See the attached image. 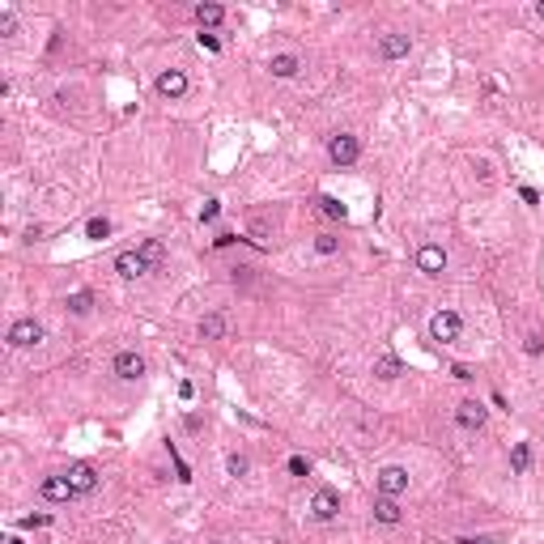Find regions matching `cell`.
Returning <instances> with one entry per match:
<instances>
[{"mask_svg": "<svg viewBox=\"0 0 544 544\" xmlns=\"http://www.w3.org/2000/svg\"><path fill=\"white\" fill-rule=\"evenodd\" d=\"M217 213H221V204H217V200H204V209H200V221H213Z\"/></svg>", "mask_w": 544, "mask_h": 544, "instance_id": "4316f807", "label": "cell"}, {"mask_svg": "<svg viewBox=\"0 0 544 544\" xmlns=\"http://www.w3.org/2000/svg\"><path fill=\"white\" fill-rule=\"evenodd\" d=\"M39 493H43L47 502H68V498H77V489L68 485V476H47V481L39 485Z\"/></svg>", "mask_w": 544, "mask_h": 544, "instance_id": "7c38bea8", "label": "cell"}, {"mask_svg": "<svg viewBox=\"0 0 544 544\" xmlns=\"http://www.w3.org/2000/svg\"><path fill=\"white\" fill-rule=\"evenodd\" d=\"M374 519L387 523V527H396V523L404 519V510H400V502H396V498H379V502H374Z\"/></svg>", "mask_w": 544, "mask_h": 544, "instance_id": "5bb4252c", "label": "cell"}, {"mask_svg": "<svg viewBox=\"0 0 544 544\" xmlns=\"http://www.w3.org/2000/svg\"><path fill=\"white\" fill-rule=\"evenodd\" d=\"M17 30V17L13 13H0V34H13Z\"/></svg>", "mask_w": 544, "mask_h": 544, "instance_id": "f1b7e54d", "label": "cell"}, {"mask_svg": "<svg viewBox=\"0 0 544 544\" xmlns=\"http://www.w3.org/2000/svg\"><path fill=\"white\" fill-rule=\"evenodd\" d=\"M43 340V323H34V319H17L9 328V345L13 349H30V345H39Z\"/></svg>", "mask_w": 544, "mask_h": 544, "instance_id": "5b68a950", "label": "cell"}, {"mask_svg": "<svg viewBox=\"0 0 544 544\" xmlns=\"http://www.w3.org/2000/svg\"><path fill=\"white\" fill-rule=\"evenodd\" d=\"M90 306H94V294H85V289H81V294H73V298H68V311H73V315H85V311H90Z\"/></svg>", "mask_w": 544, "mask_h": 544, "instance_id": "44dd1931", "label": "cell"}, {"mask_svg": "<svg viewBox=\"0 0 544 544\" xmlns=\"http://www.w3.org/2000/svg\"><path fill=\"white\" fill-rule=\"evenodd\" d=\"M336 515H340V498H336L332 489H315V498H311V519L332 523Z\"/></svg>", "mask_w": 544, "mask_h": 544, "instance_id": "52a82bcc", "label": "cell"}, {"mask_svg": "<svg viewBox=\"0 0 544 544\" xmlns=\"http://www.w3.org/2000/svg\"><path fill=\"white\" fill-rule=\"evenodd\" d=\"M451 374H455L459 383H468V379H472V370H468V366H451Z\"/></svg>", "mask_w": 544, "mask_h": 544, "instance_id": "4dcf8cb0", "label": "cell"}, {"mask_svg": "<svg viewBox=\"0 0 544 544\" xmlns=\"http://www.w3.org/2000/svg\"><path fill=\"white\" fill-rule=\"evenodd\" d=\"M374 374H379L383 383H391V379H400V374H404V366H400V357L383 353V357H374Z\"/></svg>", "mask_w": 544, "mask_h": 544, "instance_id": "9a60e30c", "label": "cell"}, {"mask_svg": "<svg viewBox=\"0 0 544 544\" xmlns=\"http://www.w3.org/2000/svg\"><path fill=\"white\" fill-rule=\"evenodd\" d=\"M115 374H119V379H141V374H145V357L141 353H115V366H111Z\"/></svg>", "mask_w": 544, "mask_h": 544, "instance_id": "30bf717a", "label": "cell"}, {"mask_svg": "<svg viewBox=\"0 0 544 544\" xmlns=\"http://www.w3.org/2000/svg\"><path fill=\"white\" fill-rule=\"evenodd\" d=\"M9 544H22V540H9Z\"/></svg>", "mask_w": 544, "mask_h": 544, "instance_id": "836d02e7", "label": "cell"}, {"mask_svg": "<svg viewBox=\"0 0 544 544\" xmlns=\"http://www.w3.org/2000/svg\"><path fill=\"white\" fill-rule=\"evenodd\" d=\"M357 153H362V145H357V136H349V132H336L332 141H328V158L336 166H353Z\"/></svg>", "mask_w": 544, "mask_h": 544, "instance_id": "6da1fadb", "label": "cell"}, {"mask_svg": "<svg viewBox=\"0 0 544 544\" xmlns=\"http://www.w3.org/2000/svg\"><path fill=\"white\" fill-rule=\"evenodd\" d=\"M141 255H145V264H158L166 255V247L158 243V238H149V243H141Z\"/></svg>", "mask_w": 544, "mask_h": 544, "instance_id": "603a6c76", "label": "cell"}, {"mask_svg": "<svg viewBox=\"0 0 544 544\" xmlns=\"http://www.w3.org/2000/svg\"><path fill=\"white\" fill-rule=\"evenodd\" d=\"M315 204H319V213H323V217H340V221H345V213H349V209H345V204H340L336 196H319Z\"/></svg>", "mask_w": 544, "mask_h": 544, "instance_id": "ffe728a7", "label": "cell"}, {"mask_svg": "<svg viewBox=\"0 0 544 544\" xmlns=\"http://www.w3.org/2000/svg\"><path fill=\"white\" fill-rule=\"evenodd\" d=\"M459 332H464V323H459L455 311H438V315L430 319V336L438 340V345H451V340H459Z\"/></svg>", "mask_w": 544, "mask_h": 544, "instance_id": "7a4b0ae2", "label": "cell"}, {"mask_svg": "<svg viewBox=\"0 0 544 544\" xmlns=\"http://www.w3.org/2000/svg\"><path fill=\"white\" fill-rule=\"evenodd\" d=\"M464 544H489V540H464Z\"/></svg>", "mask_w": 544, "mask_h": 544, "instance_id": "d6a6232c", "label": "cell"}, {"mask_svg": "<svg viewBox=\"0 0 544 544\" xmlns=\"http://www.w3.org/2000/svg\"><path fill=\"white\" fill-rule=\"evenodd\" d=\"M221 17H226L221 5H196V22H200V30H204V26H209V30L221 26Z\"/></svg>", "mask_w": 544, "mask_h": 544, "instance_id": "e0dca14e", "label": "cell"}, {"mask_svg": "<svg viewBox=\"0 0 544 544\" xmlns=\"http://www.w3.org/2000/svg\"><path fill=\"white\" fill-rule=\"evenodd\" d=\"M85 234L94 238V243H102V238H107V234H111V221H107V217H94V221L85 226Z\"/></svg>", "mask_w": 544, "mask_h": 544, "instance_id": "7402d4cb", "label": "cell"}, {"mask_svg": "<svg viewBox=\"0 0 544 544\" xmlns=\"http://www.w3.org/2000/svg\"><path fill=\"white\" fill-rule=\"evenodd\" d=\"M510 468H515V472L532 468V447H527V442H515V451H510Z\"/></svg>", "mask_w": 544, "mask_h": 544, "instance_id": "d6986e66", "label": "cell"}, {"mask_svg": "<svg viewBox=\"0 0 544 544\" xmlns=\"http://www.w3.org/2000/svg\"><path fill=\"white\" fill-rule=\"evenodd\" d=\"M268 68H272V77H281V81H285V77H294V73H298L302 64H298V56H272V64H268Z\"/></svg>", "mask_w": 544, "mask_h": 544, "instance_id": "2e32d148", "label": "cell"}, {"mask_svg": "<svg viewBox=\"0 0 544 544\" xmlns=\"http://www.w3.org/2000/svg\"><path fill=\"white\" fill-rule=\"evenodd\" d=\"M408 47H413V43H408V34H383V39H379V56L383 60H404Z\"/></svg>", "mask_w": 544, "mask_h": 544, "instance_id": "4fadbf2b", "label": "cell"}, {"mask_svg": "<svg viewBox=\"0 0 544 544\" xmlns=\"http://www.w3.org/2000/svg\"><path fill=\"white\" fill-rule=\"evenodd\" d=\"M200 47H209V51H217L221 43H217V34H200Z\"/></svg>", "mask_w": 544, "mask_h": 544, "instance_id": "f546056e", "label": "cell"}, {"mask_svg": "<svg viewBox=\"0 0 544 544\" xmlns=\"http://www.w3.org/2000/svg\"><path fill=\"white\" fill-rule=\"evenodd\" d=\"M289 472H294V476H306V472H311V464H306L302 455H294V459H289Z\"/></svg>", "mask_w": 544, "mask_h": 544, "instance_id": "83f0119b", "label": "cell"}, {"mask_svg": "<svg viewBox=\"0 0 544 544\" xmlns=\"http://www.w3.org/2000/svg\"><path fill=\"white\" fill-rule=\"evenodd\" d=\"M226 468H230V476H247V459H243V455H230Z\"/></svg>", "mask_w": 544, "mask_h": 544, "instance_id": "484cf974", "label": "cell"}, {"mask_svg": "<svg viewBox=\"0 0 544 544\" xmlns=\"http://www.w3.org/2000/svg\"><path fill=\"white\" fill-rule=\"evenodd\" d=\"M455 421H459L464 430H481V425H485V408H481V400H464V404L455 408Z\"/></svg>", "mask_w": 544, "mask_h": 544, "instance_id": "8fae6325", "label": "cell"}, {"mask_svg": "<svg viewBox=\"0 0 544 544\" xmlns=\"http://www.w3.org/2000/svg\"><path fill=\"white\" fill-rule=\"evenodd\" d=\"M115 272H119L124 281H136V277H145V272H149V264H145L141 251H124V255H115Z\"/></svg>", "mask_w": 544, "mask_h": 544, "instance_id": "ba28073f", "label": "cell"}, {"mask_svg": "<svg viewBox=\"0 0 544 544\" xmlns=\"http://www.w3.org/2000/svg\"><path fill=\"white\" fill-rule=\"evenodd\" d=\"M158 94L162 98H170V102H175V98H183L187 94V73H183V68H166V73H158Z\"/></svg>", "mask_w": 544, "mask_h": 544, "instance_id": "277c9868", "label": "cell"}, {"mask_svg": "<svg viewBox=\"0 0 544 544\" xmlns=\"http://www.w3.org/2000/svg\"><path fill=\"white\" fill-rule=\"evenodd\" d=\"M523 353H527V357H540V353H544V340H540V336H527V340H523Z\"/></svg>", "mask_w": 544, "mask_h": 544, "instance_id": "d4e9b609", "label": "cell"}, {"mask_svg": "<svg viewBox=\"0 0 544 544\" xmlns=\"http://www.w3.org/2000/svg\"><path fill=\"white\" fill-rule=\"evenodd\" d=\"M442 268H447V251H442L438 243L417 247V272H425V277H438Z\"/></svg>", "mask_w": 544, "mask_h": 544, "instance_id": "8992f818", "label": "cell"}, {"mask_svg": "<svg viewBox=\"0 0 544 544\" xmlns=\"http://www.w3.org/2000/svg\"><path fill=\"white\" fill-rule=\"evenodd\" d=\"M336 247H340V238H336V234H319V238H315V251H319V255H332Z\"/></svg>", "mask_w": 544, "mask_h": 544, "instance_id": "cb8c5ba5", "label": "cell"}, {"mask_svg": "<svg viewBox=\"0 0 544 544\" xmlns=\"http://www.w3.org/2000/svg\"><path fill=\"white\" fill-rule=\"evenodd\" d=\"M200 336H204V340H221V336H226V319H221V315H204V319H200Z\"/></svg>", "mask_w": 544, "mask_h": 544, "instance_id": "ac0fdd59", "label": "cell"}, {"mask_svg": "<svg viewBox=\"0 0 544 544\" xmlns=\"http://www.w3.org/2000/svg\"><path fill=\"white\" fill-rule=\"evenodd\" d=\"M536 17H540V22H544V0H540V5H536Z\"/></svg>", "mask_w": 544, "mask_h": 544, "instance_id": "1f68e13d", "label": "cell"}, {"mask_svg": "<svg viewBox=\"0 0 544 544\" xmlns=\"http://www.w3.org/2000/svg\"><path fill=\"white\" fill-rule=\"evenodd\" d=\"M374 485H379V493H383V498H400V493L408 489V472H404L400 464H387L379 476H374Z\"/></svg>", "mask_w": 544, "mask_h": 544, "instance_id": "3957f363", "label": "cell"}, {"mask_svg": "<svg viewBox=\"0 0 544 544\" xmlns=\"http://www.w3.org/2000/svg\"><path fill=\"white\" fill-rule=\"evenodd\" d=\"M68 476V485H73L77 493H94V485H98V472H94V464H73L64 472Z\"/></svg>", "mask_w": 544, "mask_h": 544, "instance_id": "9c48e42d", "label": "cell"}]
</instances>
